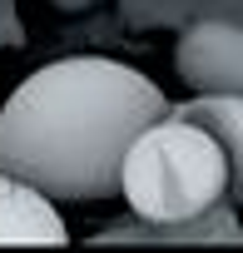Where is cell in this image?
Here are the masks:
<instances>
[{"mask_svg": "<svg viewBox=\"0 0 243 253\" xmlns=\"http://www.w3.org/2000/svg\"><path fill=\"white\" fill-rule=\"evenodd\" d=\"M164 109L159 84L119 60H55L0 109V169L45 199H109L124 149Z\"/></svg>", "mask_w": 243, "mask_h": 253, "instance_id": "obj_1", "label": "cell"}, {"mask_svg": "<svg viewBox=\"0 0 243 253\" xmlns=\"http://www.w3.org/2000/svg\"><path fill=\"white\" fill-rule=\"evenodd\" d=\"M119 194L149 223L203 218L228 194L223 144L189 114H159L134 134L119 164Z\"/></svg>", "mask_w": 243, "mask_h": 253, "instance_id": "obj_2", "label": "cell"}, {"mask_svg": "<svg viewBox=\"0 0 243 253\" xmlns=\"http://www.w3.org/2000/svg\"><path fill=\"white\" fill-rule=\"evenodd\" d=\"M174 60L199 94H243V25L199 20L184 30Z\"/></svg>", "mask_w": 243, "mask_h": 253, "instance_id": "obj_3", "label": "cell"}, {"mask_svg": "<svg viewBox=\"0 0 243 253\" xmlns=\"http://www.w3.org/2000/svg\"><path fill=\"white\" fill-rule=\"evenodd\" d=\"M65 238L70 228L60 223L55 204L25 179L0 169V243H65Z\"/></svg>", "mask_w": 243, "mask_h": 253, "instance_id": "obj_4", "label": "cell"}, {"mask_svg": "<svg viewBox=\"0 0 243 253\" xmlns=\"http://www.w3.org/2000/svg\"><path fill=\"white\" fill-rule=\"evenodd\" d=\"M179 114L199 119L203 129L223 144V159H228V194H233L238 209H243V94H199V99L179 104Z\"/></svg>", "mask_w": 243, "mask_h": 253, "instance_id": "obj_5", "label": "cell"}]
</instances>
